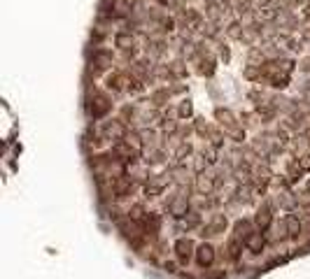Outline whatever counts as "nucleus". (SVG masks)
I'll return each instance as SVG.
<instances>
[{"label": "nucleus", "mask_w": 310, "mask_h": 279, "mask_svg": "<svg viewBox=\"0 0 310 279\" xmlns=\"http://www.w3.org/2000/svg\"><path fill=\"white\" fill-rule=\"evenodd\" d=\"M135 5L138 3H133V0H107L105 5L100 7V17L105 19L107 23L112 21H126L131 17L133 12H135Z\"/></svg>", "instance_id": "1"}, {"label": "nucleus", "mask_w": 310, "mask_h": 279, "mask_svg": "<svg viewBox=\"0 0 310 279\" xmlns=\"http://www.w3.org/2000/svg\"><path fill=\"white\" fill-rule=\"evenodd\" d=\"M243 249H245V242L240 240L238 235H233L227 240V246H224V252H227V258L231 263H240V256H243Z\"/></svg>", "instance_id": "8"}, {"label": "nucleus", "mask_w": 310, "mask_h": 279, "mask_svg": "<svg viewBox=\"0 0 310 279\" xmlns=\"http://www.w3.org/2000/svg\"><path fill=\"white\" fill-rule=\"evenodd\" d=\"M87 110H89V116L94 121H100L105 119L112 110V98L107 91H100V88H94L89 91V100H87Z\"/></svg>", "instance_id": "2"}, {"label": "nucleus", "mask_w": 310, "mask_h": 279, "mask_svg": "<svg viewBox=\"0 0 310 279\" xmlns=\"http://www.w3.org/2000/svg\"><path fill=\"white\" fill-rule=\"evenodd\" d=\"M154 3L161 7H177V0H154Z\"/></svg>", "instance_id": "14"}, {"label": "nucleus", "mask_w": 310, "mask_h": 279, "mask_svg": "<svg viewBox=\"0 0 310 279\" xmlns=\"http://www.w3.org/2000/svg\"><path fill=\"white\" fill-rule=\"evenodd\" d=\"M201 224H203V214H201L199 209H191V212L182 219V230H187V233H189V230L199 228Z\"/></svg>", "instance_id": "12"}, {"label": "nucleus", "mask_w": 310, "mask_h": 279, "mask_svg": "<svg viewBox=\"0 0 310 279\" xmlns=\"http://www.w3.org/2000/svg\"><path fill=\"white\" fill-rule=\"evenodd\" d=\"M283 226H285V233H287V240H299L301 233H303V224L296 214H287L283 219Z\"/></svg>", "instance_id": "10"}, {"label": "nucleus", "mask_w": 310, "mask_h": 279, "mask_svg": "<svg viewBox=\"0 0 310 279\" xmlns=\"http://www.w3.org/2000/svg\"><path fill=\"white\" fill-rule=\"evenodd\" d=\"M103 88H105L107 93H112V96H122V93H128V75L122 70H115L110 72V75H105V79H103Z\"/></svg>", "instance_id": "4"}, {"label": "nucleus", "mask_w": 310, "mask_h": 279, "mask_svg": "<svg viewBox=\"0 0 310 279\" xmlns=\"http://www.w3.org/2000/svg\"><path fill=\"white\" fill-rule=\"evenodd\" d=\"M177 263L180 261H166L163 263V270H168V272H177Z\"/></svg>", "instance_id": "13"}, {"label": "nucleus", "mask_w": 310, "mask_h": 279, "mask_svg": "<svg viewBox=\"0 0 310 279\" xmlns=\"http://www.w3.org/2000/svg\"><path fill=\"white\" fill-rule=\"evenodd\" d=\"M166 209H168V214H171L173 219L180 221L191 212V200H189V196H173L171 200H168Z\"/></svg>", "instance_id": "6"}, {"label": "nucleus", "mask_w": 310, "mask_h": 279, "mask_svg": "<svg viewBox=\"0 0 310 279\" xmlns=\"http://www.w3.org/2000/svg\"><path fill=\"white\" fill-rule=\"evenodd\" d=\"M98 131L105 140H110V142L115 144V142H119V140H126L128 123L124 119H105L98 123Z\"/></svg>", "instance_id": "3"}, {"label": "nucleus", "mask_w": 310, "mask_h": 279, "mask_svg": "<svg viewBox=\"0 0 310 279\" xmlns=\"http://www.w3.org/2000/svg\"><path fill=\"white\" fill-rule=\"evenodd\" d=\"M305 63H308V66H305V68H308V70H310V58H308V60H305Z\"/></svg>", "instance_id": "16"}, {"label": "nucleus", "mask_w": 310, "mask_h": 279, "mask_svg": "<svg viewBox=\"0 0 310 279\" xmlns=\"http://www.w3.org/2000/svg\"><path fill=\"white\" fill-rule=\"evenodd\" d=\"M303 191H305V196H310V179L303 184Z\"/></svg>", "instance_id": "15"}, {"label": "nucleus", "mask_w": 310, "mask_h": 279, "mask_svg": "<svg viewBox=\"0 0 310 279\" xmlns=\"http://www.w3.org/2000/svg\"><path fill=\"white\" fill-rule=\"evenodd\" d=\"M255 226H257V230H261V233H268V228L273 226V212H271V207H261L259 212L255 214Z\"/></svg>", "instance_id": "11"}, {"label": "nucleus", "mask_w": 310, "mask_h": 279, "mask_svg": "<svg viewBox=\"0 0 310 279\" xmlns=\"http://www.w3.org/2000/svg\"><path fill=\"white\" fill-rule=\"evenodd\" d=\"M215 258H217V252L215 246L210 242H203V244L196 246V254H194V261L199 268H212L215 265Z\"/></svg>", "instance_id": "7"}, {"label": "nucleus", "mask_w": 310, "mask_h": 279, "mask_svg": "<svg viewBox=\"0 0 310 279\" xmlns=\"http://www.w3.org/2000/svg\"><path fill=\"white\" fill-rule=\"evenodd\" d=\"M266 242H268L266 233H261V230H255V233H252V235L245 240V249H247L252 256H259V254L266 249Z\"/></svg>", "instance_id": "9"}, {"label": "nucleus", "mask_w": 310, "mask_h": 279, "mask_svg": "<svg viewBox=\"0 0 310 279\" xmlns=\"http://www.w3.org/2000/svg\"><path fill=\"white\" fill-rule=\"evenodd\" d=\"M173 252H175V258L180 261V265H189V263L194 261L196 244H194V240H189V237H177V240L173 242Z\"/></svg>", "instance_id": "5"}]
</instances>
